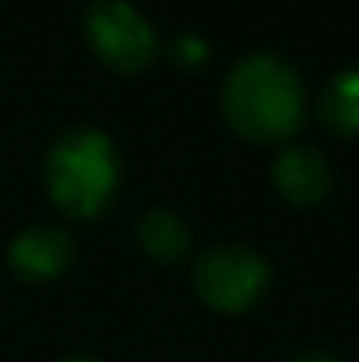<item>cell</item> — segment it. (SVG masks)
Segmentation results:
<instances>
[{
  "label": "cell",
  "mask_w": 359,
  "mask_h": 362,
  "mask_svg": "<svg viewBox=\"0 0 359 362\" xmlns=\"http://www.w3.org/2000/svg\"><path fill=\"white\" fill-rule=\"evenodd\" d=\"M222 117L253 144H285L307 120V88L300 71L278 53H250L222 81Z\"/></svg>",
  "instance_id": "1"
},
{
  "label": "cell",
  "mask_w": 359,
  "mask_h": 362,
  "mask_svg": "<svg viewBox=\"0 0 359 362\" xmlns=\"http://www.w3.org/2000/svg\"><path fill=\"white\" fill-rule=\"evenodd\" d=\"M120 155L110 134L96 127H67L42 158V183L60 215L74 222L103 218L120 194Z\"/></svg>",
  "instance_id": "2"
},
{
  "label": "cell",
  "mask_w": 359,
  "mask_h": 362,
  "mask_svg": "<svg viewBox=\"0 0 359 362\" xmlns=\"http://www.w3.org/2000/svg\"><path fill=\"white\" fill-rule=\"evenodd\" d=\"M190 285L205 306L219 313H246L268 296L271 267L257 250L239 243H222L205 250L194 260Z\"/></svg>",
  "instance_id": "3"
},
{
  "label": "cell",
  "mask_w": 359,
  "mask_h": 362,
  "mask_svg": "<svg viewBox=\"0 0 359 362\" xmlns=\"http://www.w3.org/2000/svg\"><path fill=\"white\" fill-rule=\"evenodd\" d=\"M92 53L117 74H141L159 57V35L127 0H92L81 18Z\"/></svg>",
  "instance_id": "4"
},
{
  "label": "cell",
  "mask_w": 359,
  "mask_h": 362,
  "mask_svg": "<svg viewBox=\"0 0 359 362\" xmlns=\"http://www.w3.org/2000/svg\"><path fill=\"white\" fill-rule=\"evenodd\" d=\"M78 257V243L60 226H28L7 246V267L21 281H53Z\"/></svg>",
  "instance_id": "5"
},
{
  "label": "cell",
  "mask_w": 359,
  "mask_h": 362,
  "mask_svg": "<svg viewBox=\"0 0 359 362\" xmlns=\"http://www.w3.org/2000/svg\"><path fill=\"white\" fill-rule=\"evenodd\" d=\"M271 183L292 208H314L331 190V165L310 144H285L271 162Z\"/></svg>",
  "instance_id": "6"
},
{
  "label": "cell",
  "mask_w": 359,
  "mask_h": 362,
  "mask_svg": "<svg viewBox=\"0 0 359 362\" xmlns=\"http://www.w3.org/2000/svg\"><path fill=\"white\" fill-rule=\"evenodd\" d=\"M137 246L141 253L159 264V267H176L190 257L194 250V236H190V226L176 215V211H166V208H152L148 215H141L137 229Z\"/></svg>",
  "instance_id": "7"
},
{
  "label": "cell",
  "mask_w": 359,
  "mask_h": 362,
  "mask_svg": "<svg viewBox=\"0 0 359 362\" xmlns=\"http://www.w3.org/2000/svg\"><path fill=\"white\" fill-rule=\"evenodd\" d=\"M317 120L335 137L359 134V67L338 71L317 99Z\"/></svg>",
  "instance_id": "8"
},
{
  "label": "cell",
  "mask_w": 359,
  "mask_h": 362,
  "mask_svg": "<svg viewBox=\"0 0 359 362\" xmlns=\"http://www.w3.org/2000/svg\"><path fill=\"white\" fill-rule=\"evenodd\" d=\"M159 49L166 53V64H169L173 71H183V74L201 71V67L208 64V57H212L205 35H198V32H176V35H169L166 46H159Z\"/></svg>",
  "instance_id": "9"
},
{
  "label": "cell",
  "mask_w": 359,
  "mask_h": 362,
  "mask_svg": "<svg viewBox=\"0 0 359 362\" xmlns=\"http://www.w3.org/2000/svg\"><path fill=\"white\" fill-rule=\"evenodd\" d=\"M285 362H346L342 356H331V352H300V356H292V359Z\"/></svg>",
  "instance_id": "10"
},
{
  "label": "cell",
  "mask_w": 359,
  "mask_h": 362,
  "mask_svg": "<svg viewBox=\"0 0 359 362\" xmlns=\"http://www.w3.org/2000/svg\"><path fill=\"white\" fill-rule=\"evenodd\" d=\"M57 362H99V359H92V356H64V359H57Z\"/></svg>",
  "instance_id": "11"
}]
</instances>
